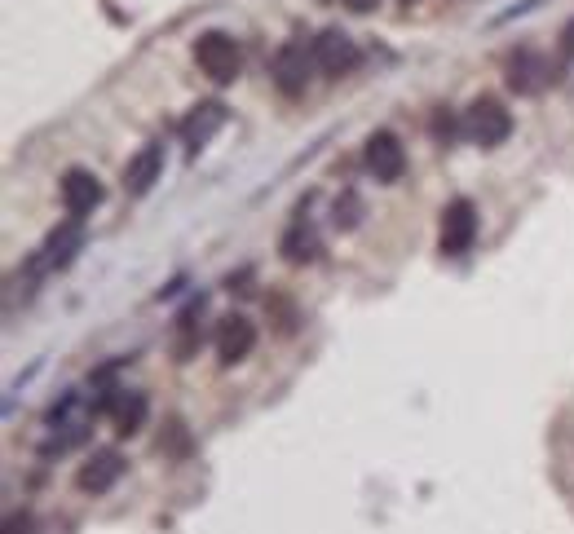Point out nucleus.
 <instances>
[{"instance_id":"obj_16","label":"nucleus","mask_w":574,"mask_h":534,"mask_svg":"<svg viewBox=\"0 0 574 534\" xmlns=\"http://www.w3.org/2000/svg\"><path fill=\"white\" fill-rule=\"evenodd\" d=\"M80 248H84V226H80L76 217H71L67 226H58V230L49 234V243H45V265H58V270H62V265H71V256H76Z\"/></svg>"},{"instance_id":"obj_23","label":"nucleus","mask_w":574,"mask_h":534,"mask_svg":"<svg viewBox=\"0 0 574 534\" xmlns=\"http://www.w3.org/2000/svg\"><path fill=\"white\" fill-rule=\"evenodd\" d=\"M402 5H411V0H402Z\"/></svg>"},{"instance_id":"obj_6","label":"nucleus","mask_w":574,"mask_h":534,"mask_svg":"<svg viewBox=\"0 0 574 534\" xmlns=\"http://www.w3.org/2000/svg\"><path fill=\"white\" fill-rule=\"evenodd\" d=\"M363 159H367V168H371V177L376 181H398L402 173H407V151H402L398 133H389V128H380V133L367 137Z\"/></svg>"},{"instance_id":"obj_21","label":"nucleus","mask_w":574,"mask_h":534,"mask_svg":"<svg viewBox=\"0 0 574 534\" xmlns=\"http://www.w3.org/2000/svg\"><path fill=\"white\" fill-rule=\"evenodd\" d=\"M561 53H566V58H574V18L566 27H561Z\"/></svg>"},{"instance_id":"obj_22","label":"nucleus","mask_w":574,"mask_h":534,"mask_svg":"<svg viewBox=\"0 0 574 534\" xmlns=\"http://www.w3.org/2000/svg\"><path fill=\"white\" fill-rule=\"evenodd\" d=\"M345 9H354V14H371V9L380 5V0H340Z\"/></svg>"},{"instance_id":"obj_19","label":"nucleus","mask_w":574,"mask_h":534,"mask_svg":"<svg viewBox=\"0 0 574 534\" xmlns=\"http://www.w3.org/2000/svg\"><path fill=\"white\" fill-rule=\"evenodd\" d=\"M429 128H433V137H438V142H451V137L460 133V128H455V115L446 111V106H442L438 115H433V124H429Z\"/></svg>"},{"instance_id":"obj_12","label":"nucleus","mask_w":574,"mask_h":534,"mask_svg":"<svg viewBox=\"0 0 574 534\" xmlns=\"http://www.w3.org/2000/svg\"><path fill=\"white\" fill-rule=\"evenodd\" d=\"M221 128H226V106H221V102H199L195 111L182 120V146H186L190 155L204 151V146L221 133Z\"/></svg>"},{"instance_id":"obj_5","label":"nucleus","mask_w":574,"mask_h":534,"mask_svg":"<svg viewBox=\"0 0 574 534\" xmlns=\"http://www.w3.org/2000/svg\"><path fill=\"white\" fill-rule=\"evenodd\" d=\"M561 80V67H552L544 53L522 49L513 62H508V89L513 93H544L548 84Z\"/></svg>"},{"instance_id":"obj_3","label":"nucleus","mask_w":574,"mask_h":534,"mask_svg":"<svg viewBox=\"0 0 574 534\" xmlns=\"http://www.w3.org/2000/svg\"><path fill=\"white\" fill-rule=\"evenodd\" d=\"M477 239V208L473 199H451L442 212V230H438V248L442 256H464Z\"/></svg>"},{"instance_id":"obj_15","label":"nucleus","mask_w":574,"mask_h":534,"mask_svg":"<svg viewBox=\"0 0 574 534\" xmlns=\"http://www.w3.org/2000/svg\"><path fill=\"white\" fill-rule=\"evenodd\" d=\"M279 252H283L287 265H305V261H314V256H318V239H314V230L305 226V204L296 208V221H292V230L283 234Z\"/></svg>"},{"instance_id":"obj_8","label":"nucleus","mask_w":574,"mask_h":534,"mask_svg":"<svg viewBox=\"0 0 574 534\" xmlns=\"http://www.w3.org/2000/svg\"><path fill=\"white\" fill-rule=\"evenodd\" d=\"M120 477H124V455L120 451H93L76 468V486L84 490V495H106Z\"/></svg>"},{"instance_id":"obj_1","label":"nucleus","mask_w":574,"mask_h":534,"mask_svg":"<svg viewBox=\"0 0 574 534\" xmlns=\"http://www.w3.org/2000/svg\"><path fill=\"white\" fill-rule=\"evenodd\" d=\"M195 62H199V71H204L208 80L230 84L239 76V67H243V53H239V45L226 36V31H204V36L195 40Z\"/></svg>"},{"instance_id":"obj_14","label":"nucleus","mask_w":574,"mask_h":534,"mask_svg":"<svg viewBox=\"0 0 574 534\" xmlns=\"http://www.w3.org/2000/svg\"><path fill=\"white\" fill-rule=\"evenodd\" d=\"M199 314H204V296L199 301H190L182 314H177V323H173V354H177V362H190L199 354Z\"/></svg>"},{"instance_id":"obj_11","label":"nucleus","mask_w":574,"mask_h":534,"mask_svg":"<svg viewBox=\"0 0 574 534\" xmlns=\"http://www.w3.org/2000/svg\"><path fill=\"white\" fill-rule=\"evenodd\" d=\"M257 349V327L248 323L243 314H230L217 323V358L226 362V367H235Z\"/></svg>"},{"instance_id":"obj_17","label":"nucleus","mask_w":574,"mask_h":534,"mask_svg":"<svg viewBox=\"0 0 574 534\" xmlns=\"http://www.w3.org/2000/svg\"><path fill=\"white\" fill-rule=\"evenodd\" d=\"M363 217H367L363 195H358V190H340V199L332 204V226L336 230H358L363 226Z\"/></svg>"},{"instance_id":"obj_2","label":"nucleus","mask_w":574,"mask_h":534,"mask_svg":"<svg viewBox=\"0 0 574 534\" xmlns=\"http://www.w3.org/2000/svg\"><path fill=\"white\" fill-rule=\"evenodd\" d=\"M464 133L477 146H504L508 133H513V115L504 111V102L495 98H477L469 111H464Z\"/></svg>"},{"instance_id":"obj_7","label":"nucleus","mask_w":574,"mask_h":534,"mask_svg":"<svg viewBox=\"0 0 574 534\" xmlns=\"http://www.w3.org/2000/svg\"><path fill=\"white\" fill-rule=\"evenodd\" d=\"M310 53H314L318 71H327V76H345V71L358 67V45L345 36V31H336V27L318 31V40L310 45Z\"/></svg>"},{"instance_id":"obj_13","label":"nucleus","mask_w":574,"mask_h":534,"mask_svg":"<svg viewBox=\"0 0 574 534\" xmlns=\"http://www.w3.org/2000/svg\"><path fill=\"white\" fill-rule=\"evenodd\" d=\"M159 177H164V142H146L129 159V168H124V190L129 195H146Z\"/></svg>"},{"instance_id":"obj_9","label":"nucleus","mask_w":574,"mask_h":534,"mask_svg":"<svg viewBox=\"0 0 574 534\" xmlns=\"http://www.w3.org/2000/svg\"><path fill=\"white\" fill-rule=\"evenodd\" d=\"M98 204H102V181L93 177L89 168H71V173L62 177V208H67V217L84 221Z\"/></svg>"},{"instance_id":"obj_20","label":"nucleus","mask_w":574,"mask_h":534,"mask_svg":"<svg viewBox=\"0 0 574 534\" xmlns=\"http://www.w3.org/2000/svg\"><path fill=\"white\" fill-rule=\"evenodd\" d=\"M5 534H31V517H27V512H14V517L5 521Z\"/></svg>"},{"instance_id":"obj_18","label":"nucleus","mask_w":574,"mask_h":534,"mask_svg":"<svg viewBox=\"0 0 574 534\" xmlns=\"http://www.w3.org/2000/svg\"><path fill=\"white\" fill-rule=\"evenodd\" d=\"M159 451H186V424L168 420V433H159Z\"/></svg>"},{"instance_id":"obj_4","label":"nucleus","mask_w":574,"mask_h":534,"mask_svg":"<svg viewBox=\"0 0 574 534\" xmlns=\"http://www.w3.org/2000/svg\"><path fill=\"white\" fill-rule=\"evenodd\" d=\"M98 411L111 415L120 437H133L146 424V415H151V398H146V393H129V389H106Z\"/></svg>"},{"instance_id":"obj_10","label":"nucleus","mask_w":574,"mask_h":534,"mask_svg":"<svg viewBox=\"0 0 574 534\" xmlns=\"http://www.w3.org/2000/svg\"><path fill=\"white\" fill-rule=\"evenodd\" d=\"M310 67H318V62H314V53H305V45H283L274 53V84H279L287 98H296L310 84Z\"/></svg>"}]
</instances>
